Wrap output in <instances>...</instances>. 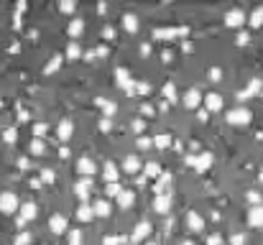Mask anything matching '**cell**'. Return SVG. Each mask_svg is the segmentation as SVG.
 Wrapping results in <instances>:
<instances>
[{
	"mask_svg": "<svg viewBox=\"0 0 263 245\" xmlns=\"http://www.w3.org/2000/svg\"><path fill=\"white\" fill-rule=\"evenodd\" d=\"M13 13L33 77L0 128L10 245H263V3Z\"/></svg>",
	"mask_w": 263,
	"mask_h": 245,
	"instance_id": "6da1fadb",
	"label": "cell"
}]
</instances>
